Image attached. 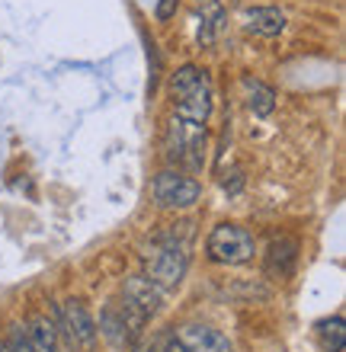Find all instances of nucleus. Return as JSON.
Returning <instances> with one entry per match:
<instances>
[{
    "label": "nucleus",
    "instance_id": "nucleus-1",
    "mask_svg": "<svg viewBox=\"0 0 346 352\" xmlns=\"http://www.w3.org/2000/svg\"><path fill=\"white\" fill-rule=\"evenodd\" d=\"M189 224H173L164 234H158L144 250V278L160 292H177L189 269Z\"/></svg>",
    "mask_w": 346,
    "mask_h": 352
},
{
    "label": "nucleus",
    "instance_id": "nucleus-2",
    "mask_svg": "<svg viewBox=\"0 0 346 352\" xmlns=\"http://www.w3.org/2000/svg\"><path fill=\"white\" fill-rule=\"evenodd\" d=\"M170 93H173V106H177V119L206 125L215 106V93H212V80L208 71L196 65H183L177 74L170 77Z\"/></svg>",
    "mask_w": 346,
    "mask_h": 352
},
{
    "label": "nucleus",
    "instance_id": "nucleus-3",
    "mask_svg": "<svg viewBox=\"0 0 346 352\" xmlns=\"http://www.w3.org/2000/svg\"><path fill=\"white\" fill-rule=\"evenodd\" d=\"M55 330L61 340V352H90L96 346V320L84 301H77V298L55 307Z\"/></svg>",
    "mask_w": 346,
    "mask_h": 352
},
{
    "label": "nucleus",
    "instance_id": "nucleus-4",
    "mask_svg": "<svg viewBox=\"0 0 346 352\" xmlns=\"http://www.w3.org/2000/svg\"><path fill=\"white\" fill-rule=\"evenodd\" d=\"M253 253H257V237L244 224H218L206 241V256L221 266H244L253 260Z\"/></svg>",
    "mask_w": 346,
    "mask_h": 352
},
{
    "label": "nucleus",
    "instance_id": "nucleus-5",
    "mask_svg": "<svg viewBox=\"0 0 346 352\" xmlns=\"http://www.w3.org/2000/svg\"><path fill=\"white\" fill-rule=\"evenodd\" d=\"M167 154L186 170H202L206 164V125L173 119L167 129Z\"/></svg>",
    "mask_w": 346,
    "mask_h": 352
},
{
    "label": "nucleus",
    "instance_id": "nucleus-6",
    "mask_svg": "<svg viewBox=\"0 0 346 352\" xmlns=\"http://www.w3.org/2000/svg\"><path fill=\"white\" fill-rule=\"evenodd\" d=\"M151 195H154V205H158V208L183 212V208H193V205L202 199V183L193 179V176H186L183 170H164V173L154 176Z\"/></svg>",
    "mask_w": 346,
    "mask_h": 352
},
{
    "label": "nucleus",
    "instance_id": "nucleus-7",
    "mask_svg": "<svg viewBox=\"0 0 346 352\" xmlns=\"http://www.w3.org/2000/svg\"><path fill=\"white\" fill-rule=\"evenodd\" d=\"M164 352H234V343L208 324H183L167 333Z\"/></svg>",
    "mask_w": 346,
    "mask_h": 352
},
{
    "label": "nucleus",
    "instance_id": "nucleus-8",
    "mask_svg": "<svg viewBox=\"0 0 346 352\" xmlns=\"http://www.w3.org/2000/svg\"><path fill=\"white\" fill-rule=\"evenodd\" d=\"M160 305H164V292L158 285H151L144 276L125 278V285H122V307L138 317L141 324H148L151 317L160 311Z\"/></svg>",
    "mask_w": 346,
    "mask_h": 352
},
{
    "label": "nucleus",
    "instance_id": "nucleus-9",
    "mask_svg": "<svg viewBox=\"0 0 346 352\" xmlns=\"http://www.w3.org/2000/svg\"><path fill=\"white\" fill-rule=\"evenodd\" d=\"M241 23L247 32H257V36H282L285 32V26H289V19H285V13H282L279 7H247L241 13Z\"/></svg>",
    "mask_w": 346,
    "mask_h": 352
},
{
    "label": "nucleus",
    "instance_id": "nucleus-10",
    "mask_svg": "<svg viewBox=\"0 0 346 352\" xmlns=\"http://www.w3.org/2000/svg\"><path fill=\"white\" fill-rule=\"evenodd\" d=\"M299 263V241L295 237H276L266 250V272L272 278H289Z\"/></svg>",
    "mask_w": 346,
    "mask_h": 352
},
{
    "label": "nucleus",
    "instance_id": "nucleus-11",
    "mask_svg": "<svg viewBox=\"0 0 346 352\" xmlns=\"http://www.w3.org/2000/svg\"><path fill=\"white\" fill-rule=\"evenodd\" d=\"M23 333H26L32 352H61V340H58L55 320H48L45 314L29 317V324L23 327Z\"/></svg>",
    "mask_w": 346,
    "mask_h": 352
},
{
    "label": "nucleus",
    "instance_id": "nucleus-12",
    "mask_svg": "<svg viewBox=\"0 0 346 352\" xmlns=\"http://www.w3.org/2000/svg\"><path fill=\"white\" fill-rule=\"evenodd\" d=\"M244 90H247V109L253 116L266 119L272 109H276V90L266 87L263 80H253V77H244Z\"/></svg>",
    "mask_w": 346,
    "mask_h": 352
},
{
    "label": "nucleus",
    "instance_id": "nucleus-13",
    "mask_svg": "<svg viewBox=\"0 0 346 352\" xmlns=\"http://www.w3.org/2000/svg\"><path fill=\"white\" fill-rule=\"evenodd\" d=\"M318 343L324 352H343L346 349V320L343 314L318 320Z\"/></svg>",
    "mask_w": 346,
    "mask_h": 352
},
{
    "label": "nucleus",
    "instance_id": "nucleus-14",
    "mask_svg": "<svg viewBox=\"0 0 346 352\" xmlns=\"http://www.w3.org/2000/svg\"><path fill=\"white\" fill-rule=\"evenodd\" d=\"M221 26H225V10L212 3V7L202 13V23H199V45H202V48H212V45H215Z\"/></svg>",
    "mask_w": 346,
    "mask_h": 352
},
{
    "label": "nucleus",
    "instance_id": "nucleus-15",
    "mask_svg": "<svg viewBox=\"0 0 346 352\" xmlns=\"http://www.w3.org/2000/svg\"><path fill=\"white\" fill-rule=\"evenodd\" d=\"M170 333V330H167ZM167 333H158V336H151V340H144V343H138L131 352H164V346H167Z\"/></svg>",
    "mask_w": 346,
    "mask_h": 352
},
{
    "label": "nucleus",
    "instance_id": "nucleus-16",
    "mask_svg": "<svg viewBox=\"0 0 346 352\" xmlns=\"http://www.w3.org/2000/svg\"><path fill=\"white\" fill-rule=\"evenodd\" d=\"M10 352H32V346H29L26 333H23V327H17L13 333H10V343H7Z\"/></svg>",
    "mask_w": 346,
    "mask_h": 352
},
{
    "label": "nucleus",
    "instance_id": "nucleus-17",
    "mask_svg": "<svg viewBox=\"0 0 346 352\" xmlns=\"http://www.w3.org/2000/svg\"><path fill=\"white\" fill-rule=\"evenodd\" d=\"M177 13V0H160L158 3V19H170Z\"/></svg>",
    "mask_w": 346,
    "mask_h": 352
}]
</instances>
